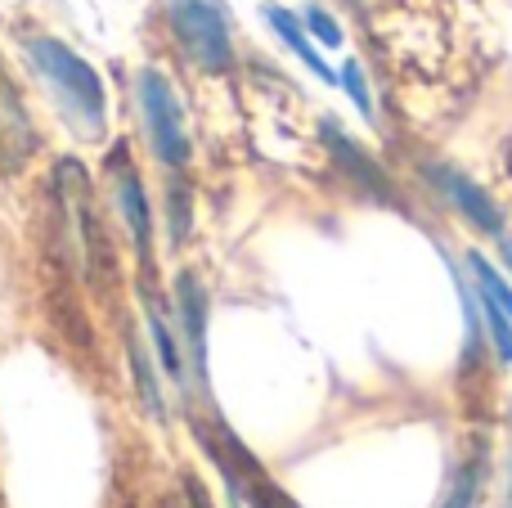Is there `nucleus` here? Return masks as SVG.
Here are the masks:
<instances>
[{"instance_id":"f257e3e1","label":"nucleus","mask_w":512,"mask_h":508,"mask_svg":"<svg viewBox=\"0 0 512 508\" xmlns=\"http://www.w3.org/2000/svg\"><path fill=\"white\" fill-rule=\"evenodd\" d=\"M27 59L50 81V90L63 99V113H68L81 131L86 135L104 131V122H108L104 81H99V72L90 68L77 50H68V45L54 41V36H32V41H27Z\"/></svg>"},{"instance_id":"f03ea898","label":"nucleus","mask_w":512,"mask_h":508,"mask_svg":"<svg viewBox=\"0 0 512 508\" xmlns=\"http://www.w3.org/2000/svg\"><path fill=\"white\" fill-rule=\"evenodd\" d=\"M167 23L194 68L203 72L234 68V32L221 0H167Z\"/></svg>"},{"instance_id":"7ed1b4c3","label":"nucleus","mask_w":512,"mask_h":508,"mask_svg":"<svg viewBox=\"0 0 512 508\" xmlns=\"http://www.w3.org/2000/svg\"><path fill=\"white\" fill-rule=\"evenodd\" d=\"M54 203H59V225H63V257L77 275L90 270V257L99 252V221L90 207V180L77 158H59L54 167Z\"/></svg>"},{"instance_id":"20e7f679","label":"nucleus","mask_w":512,"mask_h":508,"mask_svg":"<svg viewBox=\"0 0 512 508\" xmlns=\"http://www.w3.org/2000/svg\"><path fill=\"white\" fill-rule=\"evenodd\" d=\"M423 180L436 189V198H441L463 225H472V230L486 234V239H504L508 216H504V207L495 203V194L481 189V180H472L468 171H459L454 162H423Z\"/></svg>"},{"instance_id":"39448f33","label":"nucleus","mask_w":512,"mask_h":508,"mask_svg":"<svg viewBox=\"0 0 512 508\" xmlns=\"http://www.w3.org/2000/svg\"><path fill=\"white\" fill-rule=\"evenodd\" d=\"M140 113L149 126V144L167 167H185L189 162V131H185V113H180V95L158 68L140 72Z\"/></svg>"},{"instance_id":"423d86ee","label":"nucleus","mask_w":512,"mask_h":508,"mask_svg":"<svg viewBox=\"0 0 512 508\" xmlns=\"http://www.w3.org/2000/svg\"><path fill=\"white\" fill-rule=\"evenodd\" d=\"M319 140H324V149L333 153L337 171H342L351 185H360L364 194L373 198V203H387V207L400 203V194H396V185H391V176H387V171H382L378 162H373L369 153H364L360 144H355L337 122H319Z\"/></svg>"},{"instance_id":"0eeeda50","label":"nucleus","mask_w":512,"mask_h":508,"mask_svg":"<svg viewBox=\"0 0 512 508\" xmlns=\"http://www.w3.org/2000/svg\"><path fill=\"white\" fill-rule=\"evenodd\" d=\"M36 122L32 113H27L23 95H18V86L9 81V72L0 68V171H23L27 158L36 153Z\"/></svg>"},{"instance_id":"6e6552de","label":"nucleus","mask_w":512,"mask_h":508,"mask_svg":"<svg viewBox=\"0 0 512 508\" xmlns=\"http://www.w3.org/2000/svg\"><path fill=\"white\" fill-rule=\"evenodd\" d=\"M176 324L189 342V360H194L198 383H207V288L189 270L176 279Z\"/></svg>"},{"instance_id":"1a4fd4ad","label":"nucleus","mask_w":512,"mask_h":508,"mask_svg":"<svg viewBox=\"0 0 512 508\" xmlns=\"http://www.w3.org/2000/svg\"><path fill=\"white\" fill-rule=\"evenodd\" d=\"M117 207H122V221H126V230H131L135 252H140V261L149 266L153 261V212H149V194H144L135 171L117 176Z\"/></svg>"},{"instance_id":"9d476101","label":"nucleus","mask_w":512,"mask_h":508,"mask_svg":"<svg viewBox=\"0 0 512 508\" xmlns=\"http://www.w3.org/2000/svg\"><path fill=\"white\" fill-rule=\"evenodd\" d=\"M261 14H265V23L274 27V36H279V41L288 45V50L297 54V59L306 63V68L315 72L319 81H328V86H337V72H333V68H328V63H324V54H319V50H315V41H310L306 23H301V18L292 14V9H283V5H265Z\"/></svg>"},{"instance_id":"9b49d317","label":"nucleus","mask_w":512,"mask_h":508,"mask_svg":"<svg viewBox=\"0 0 512 508\" xmlns=\"http://www.w3.org/2000/svg\"><path fill=\"white\" fill-rule=\"evenodd\" d=\"M486 473H490V464H486V441H481V446L450 473L441 508H477V495L486 491Z\"/></svg>"},{"instance_id":"f8f14e48","label":"nucleus","mask_w":512,"mask_h":508,"mask_svg":"<svg viewBox=\"0 0 512 508\" xmlns=\"http://www.w3.org/2000/svg\"><path fill=\"white\" fill-rule=\"evenodd\" d=\"M463 270H468V279L477 284V293L481 297H490V302L499 306V311L512 320V279H508V270H499L490 257H481L477 248H468L463 252Z\"/></svg>"},{"instance_id":"ddd939ff","label":"nucleus","mask_w":512,"mask_h":508,"mask_svg":"<svg viewBox=\"0 0 512 508\" xmlns=\"http://www.w3.org/2000/svg\"><path fill=\"white\" fill-rule=\"evenodd\" d=\"M126 360H131L135 396H140L144 414H149L153 423H162V419H167V405H162V392H158V374H153V360H149V351L140 347V338H135V333H126Z\"/></svg>"},{"instance_id":"4468645a","label":"nucleus","mask_w":512,"mask_h":508,"mask_svg":"<svg viewBox=\"0 0 512 508\" xmlns=\"http://www.w3.org/2000/svg\"><path fill=\"white\" fill-rule=\"evenodd\" d=\"M149 333H153V347H158L162 369H167L176 383H185V356H180V342L171 338V324H167V315H162L158 302H149Z\"/></svg>"},{"instance_id":"2eb2a0df","label":"nucleus","mask_w":512,"mask_h":508,"mask_svg":"<svg viewBox=\"0 0 512 508\" xmlns=\"http://www.w3.org/2000/svg\"><path fill=\"white\" fill-rule=\"evenodd\" d=\"M194 198H189L185 180H171L167 185V221H171V243H185L189 239V225H194Z\"/></svg>"},{"instance_id":"dca6fc26","label":"nucleus","mask_w":512,"mask_h":508,"mask_svg":"<svg viewBox=\"0 0 512 508\" xmlns=\"http://www.w3.org/2000/svg\"><path fill=\"white\" fill-rule=\"evenodd\" d=\"M337 86L351 95V104L360 108V117L364 122H373V95H369V81H364V68L355 59H346L342 63V72H337Z\"/></svg>"},{"instance_id":"f3484780","label":"nucleus","mask_w":512,"mask_h":508,"mask_svg":"<svg viewBox=\"0 0 512 508\" xmlns=\"http://www.w3.org/2000/svg\"><path fill=\"white\" fill-rule=\"evenodd\" d=\"M301 23H306V32L315 36L319 45H328V50H337V45L346 41L342 27H337V18L328 14V9H319V5H306V9H301Z\"/></svg>"},{"instance_id":"a211bd4d","label":"nucleus","mask_w":512,"mask_h":508,"mask_svg":"<svg viewBox=\"0 0 512 508\" xmlns=\"http://www.w3.org/2000/svg\"><path fill=\"white\" fill-rule=\"evenodd\" d=\"M499 257H504V270H508V279H512V239H499Z\"/></svg>"},{"instance_id":"6ab92c4d","label":"nucleus","mask_w":512,"mask_h":508,"mask_svg":"<svg viewBox=\"0 0 512 508\" xmlns=\"http://www.w3.org/2000/svg\"><path fill=\"white\" fill-rule=\"evenodd\" d=\"M508 508H512V495H508Z\"/></svg>"}]
</instances>
